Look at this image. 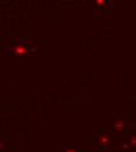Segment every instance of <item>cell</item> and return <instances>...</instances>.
I'll use <instances>...</instances> for the list:
<instances>
[{"instance_id": "1", "label": "cell", "mask_w": 136, "mask_h": 152, "mask_svg": "<svg viewBox=\"0 0 136 152\" xmlns=\"http://www.w3.org/2000/svg\"><path fill=\"white\" fill-rule=\"evenodd\" d=\"M13 53L15 54V55H19V56H22V55H26L27 53H28V49L25 47V46H22V45H17L15 47H13Z\"/></svg>"}, {"instance_id": "2", "label": "cell", "mask_w": 136, "mask_h": 152, "mask_svg": "<svg viewBox=\"0 0 136 152\" xmlns=\"http://www.w3.org/2000/svg\"><path fill=\"white\" fill-rule=\"evenodd\" d=\"M99 143L101 146H108L110 144V136L109 133H104L99 137Z\"/></svg>"}, {"instance_id": "3", "label": "cell", "mask_w": 136, "mask_h": 152, "mask_svg": "<svg viewBox=\"0 0 136 152\" xmlns=\"http://www.w3.org/2000/svg\"><path fill=\"white\" fill-rule=\"evenodd\" d=\"M124 122L122 121V119H117L116 122H115V124H114V130L117 131V132H121V131H123L124 130Z\"/></svg>"}, {"instance_id": "4", "label": "cell", "mask_w": 136, "mask_h": 152, "mask_svg": "<svg viewBox=\"0 0 136 152\" xmlns=\"http://www.w3.org/2000/svg\"><path fill=\"white\" fill-rule=\"evenodd\" d=\"M132 146H135L136 148V136H132L130 137V143H129Z\"/></svg>"}, {"instance_id": "5", "label": "cell", "mask_w": 136, "mask_h": 152, "mask_svg": "<svg viewBox=\"0 0 136 152\" xmlns=\"http://www.w3.org/2000/svg\"><path fill=\"white\" fill-rule=\"evenodd\" d=\"M95 4H96L97 6H100V7H103L106 5V0H96Z\"/></svg>"}, {"instance_id": "6", "label": "cell", "mask_w": 136, "mask_h": 152, "mask_svg": "<svg viewBox=\"0 0 136 152\" xmlns=\"http://www.w3.org/2000/svg\"><path fill=\"white\" fill-rule=\"evenodd\" d=\"M129 148H130V144H127V143L122 144V149H129Z\"/></svg>"}, {"instance_id": "7", "label": "cell", "mask_w": 136, "mask_h": 152, "mask_svg": "<svg viewBox=\"0 0 136 152\" xmlns=\"http://www.w3.org/2000/svg\"><path fill=\"white\" fill-rule=\"evenodd\" d=\"M66 152H78V151H76V150H74V149H68Z\"/></svg>"}]
</instances>
